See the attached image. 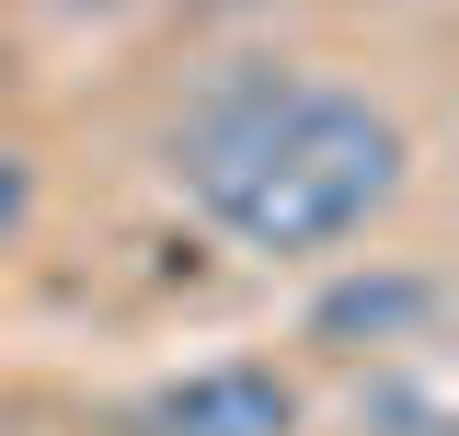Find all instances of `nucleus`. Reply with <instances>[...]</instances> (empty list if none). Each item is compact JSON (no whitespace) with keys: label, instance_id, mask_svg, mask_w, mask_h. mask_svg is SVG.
Segmentation results:
<instances>
[{"label":"nucleus","instance_id":"f03ea898","mask_svg":"<svg viewBox=\"0 0 459 436\" xmlns=\"http://www.w3.org/2000/svg\"><path fill=\"white\" fill-rule=\"evenodd\" d=\"M126 436H310V390L276 356H207L138 390Z\"/></svg>","mask_w":459,"mask_h":436},{"label":"nucleus","instance_id":"20e7f679","mask_svg":"<svg viewBox=\"0 0 459 436\" xmlns=\"http://www.w3.org/2000/svg\"><path fill=\"white\" fill-rule=\"evenodd\" d=\"M356 425H368V436H459V414H448V390H437V379L368 368V390H356Z\"/></svg>","mask_w":459,"mask_h":436},{"label":"nucleus","instance_id":"7ed1b4c3","mask_svg":"<svg viewBox=\"0 0 459 436\" xmlns=\"http://www.w3.org/2000/svg\"><path fill=\"white\" fill-rule=\"evenodd\" d=\"M437 310H448V287L425 265H344L333 287H310L299 344L310 356H391V344H425Z\"/></svg>","mask_w":459,"mask_h":436},{"label":"nucleus","instance_id":"39448f33","mask_svg":"<svg viewBox=\"0 0 459 436\" xmlns=\"http://www.w3.org/2000/svg\"><path fill=\"white\" fill-rule=\"evenodd\" d=\"M35 196H47V172H35V150H12V138H0V253H12V241L35 230Z\"/></svg>","mask_w":459,"mask_h":436},{"label":"nucleus","instance_id":"f257e3e1","mask_svg":"<svg viewBox=\"0 0 459 436\" xmlns=\"http://www.w3.org/2000/svg\"><path fill=\"white\" fill-rule=\"evenodd\" d=\"M161 161L219 241L264 253V265H310V253H344L356 230H379L402 207L413 126L356 81L253 57L161 138Z\"/></svg>","mask_w":459,"mask_h":436}]
</instances>
